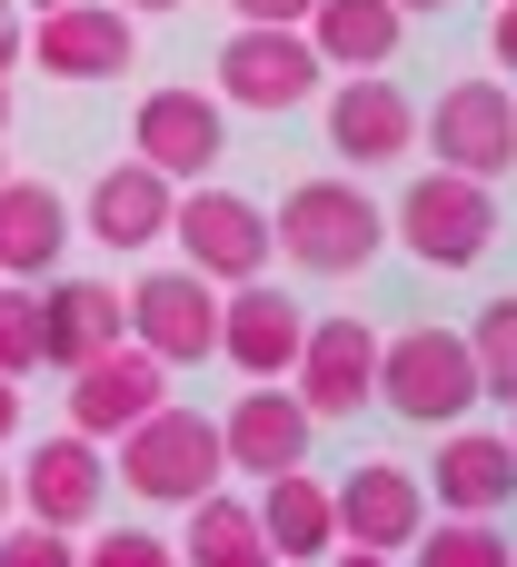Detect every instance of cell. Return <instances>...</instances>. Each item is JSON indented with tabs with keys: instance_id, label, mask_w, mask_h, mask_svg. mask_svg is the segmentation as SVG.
<instances>
[{
	"instance_id": "83f0119b",
	"label": "cell",
	"mask_w": 517,
	"mask_h": 567,
	"mask_svg": "<svg viewBox=\"0 0 517 567\" xmlns=\"http://www.w3.org/2000/svg\"><path fill=\"white\" fill-rule=\"evenodd\" d=\"M80 567H179L169 538H149V528H120V538H90V558Z\"/></svg>"
},
{
	"instance_id": "9a60e30c",
	"label": "cell",
	"mask_w": 517,
	"mask_h": 567,
	"mask_svg": "<svg viewBox=\"0 0 517 567\" xmlns=\"http://www.w3.org/2000/svg\"><path fill=\"white\" fill-rule=\"evenodd\" d=\"M329 508H339V538H349V548H389V558H399V548L428 528V478L369 458V468H349V478L329 488Z\"/></svg>"
},
{
	"instance_id": "6da1fadb",
	"label": "cell",
	"mask_w": 517,
	"mask_h": 567,
	"mask_svg": "<svg viewBox=\"0 0 517 567\" xmlns=\"http://www.w3.org/2000/svg\"><path fill=\"white\" fill-rule=\"evenodd\" d=\"M269 249L289 269H309V279H349V269H369L389 249V209L359 179H299L279 199V219H269Z\"/></svg>"
},
{
	"instance_id": "74e56055",
	"label": "cell",
	"mask_w": 517,
	"mask_h": 567,
	"mask_svg": "<svg viewBox=\"0 0 517 567\" xmlns=\"http://www.w3.org/2000/svg\"><path fill=\"white\" fill-rule=\"evenodd\" d=\"M10 508H20V498H10V478H0V518H10Z\"/></svg>"
},
{
	"instance_id": "e575fe53",
	"label": "cell",
	"mask_w": 517,
	"mask_h": 567,
	"mask_svg": "<svg viewBox=\"0 0 517 567\" xmlns=\"http://www.w3.org/2000/svg\"><path fill=\"white\" fill-rule=\"evenodd\" d=\"M120 10H130V20H139V10H179V0H120Z\"/></svg>"
},
{
	"instance_id": "7402d4cb",
	"label": "cell",
	"mask_w": 517,
	"mask_h": 567,
	"mask_svg": "<svg viewBox=\"0 0 517 567\" xmlns=\"http://www.w3.org/2000/svg\"><path fill=\"white\" fill-rule=\"evenodd\" d=\"M70 249V209L50 179H0V279H50Z\"/></svg>"
},
{
	"instance_id": "5b68a950",
	"label": "cell",
	"mask_w": 517,
	"mask_h": 567,
	"mask_svg": "<svg viewBox=\"0 0 517 567\" xmlns=\"http://www.w3.org/2000/svg\"><path fill=\"white\" fill-rule=\"evenodd\" d=\"M319 80H329V60L289 20H239L229 50H219V110H269L279 120L299 100H319Z\"/></svg>"
},
{
	"instance_id": "603a6c76",
	"label": "cell",
	"mask_w": 517,
	"mask_h": 567,
	"mask_svg": "<svg viewBox=\"0 0 517 567\" xmlns=\"http://www.w3.org/2000/svg\"><path fill=\"white\" fill-rule=\"evenodd\" d=\"M259 538H269V558H329V548H339L329 478H309V468L259 478Z\"/></svg>"
},
{
	"instance_id": "f546056e",
	"label": "cell",
	"mask_w": 517,
	"mask_h": 567,
	"mask_svg": "<svg viewBox=\"0 0 517 567\" xmlns=\"http://www.w3.org/2000/svg\"><path fill=\"white\" fill-rule=\"evenodd\" d=\"M229 10H239V20H289V30L309 20V0H229Z\"/></svg>"
},
{
	"instance_id": "d590c367",
	"label": "cell",
	"mask_w": 517,
	"mask_h": 567,
	"mask_svg": "<svg viewBox=\"0 0 517 567\" xmlns=\"http://www.w3.org/2000/svg\"><path fill=\"white\" fill-rule=\"evenodd\" d=\"M0 130H10V70H0Z\"/></svg>"
},
{
	"instance_id": "3957f363",
	"label": "cell",
	"mask_w": 517,
	"mask_h": 567,
	"mask_svg": "<svg viewBox=\"0 0 517 567\" xmlns=\"http://www.w3.org/2000/svg\"><path fill=\"white\" fill-rule=\"evenodd\" d=\"M389 239H409L428 269H478V259L498 249V199H488V179H468V169H418L409 199L389 209Z\"/></svg>"
},
{
	"instance_id": "7c38bea8",
	"label": "cell",
	"mask_w": 517,
	"mask_h": 567,
	"mask_svg": "<svg viewBox=\"0 0 517 567\" xmlns=\"http://www.w3.org/2000/svg\"><path fill=\"white\" fill-rule=\"evenodd\" d=\"M418 130L438 140V169H468V179L517 169V100L498 90V80H458V90H438V110H428Z\"/></svg>"
},
{
	"instance_id": "cb8c5ba5",
	"label": "cell",
	"mask_w": 517,
	"mask_h": 567,
	"mask_svg": "<svg viewBox=\"0 0 517 567\" xmlns=\"http://www.w3.org/2000/svg\"><path fill=\"white\" fill-rule=\"evenodd\" d=\"M179 567H279V558L259 538V508L229 498V488H209V498H189V548H179Z\"/></svg>"
},
{
	"instance_id": "e0dca14e",
	"label": "cell",
	"mask_w": 517,
	"mask_h": 567,
	"mask_svg": "<svg viewBox=\"0 0 517 567\" xmlns=\"http://www.w3.org/2000/svg\"><path fill=\"white\" fill-rule=\"evenodd\" d=\"M309 409H299V389H249L229 419H219V458L239 468V478H279V468H309Z\"/></svg>"
},
{
	"instance_id": "ffe728a7",
	"label": "cell",
	"mask_w": 517,
	"mask_h": 567,
	"mask_svg": "<svg viewBox=\"0 0 517 567\" xmlns=\"http://www.w3.org/2000/svg\"><path fill=\"white\" fill-rule=\"evenodd\" d=\"M517 498V449L498 429H448V449H438V508L448 518H498Z\"/></svg>"
},
{
	"instance_id": "2e32d148",
	"label": "cell",
	"mask_w": 517,
	"mask_h": 567,
	"mask_svg": "<svg viewBox=\"0 0 517 567\" xmlns=\"http://www.w3.org/2000/svg\"><path fill=\"white\" fill-rule=\"evenodd\" d=\"M299 339H309L299 299H279L269 279H239V289L219 299V359H229L239 379H289Z\"/></svg>"
},
{
	"instance_id": "d6a6232c",
	"label": "cell",
	"mask_w": 517,
	"mask_h": 567,
	"mask_svg": "<svg viewBox=\"0 0 517 567\" xmlns=\"http://www.w3.org/2000/svg\"><path fill=\"white\" fill-rule=\"evenodd\" d=\"M10 60H20V10L0 0V70H10Z\"/></svg>"
},
{
	"instance_id": "d4e9b609",
	"label": "cell",
	"mask_w": 517,
	"mask_h": 567,
	"mask_svg": "<svg viewBox=\"0 0 517 567\" xmlns=\"http://www.w3.org/2000/svg\"><path fill=\"white\" fill-rule=\"evenodd\" d=\"M468 359H478V399H508L517 409V299H488V309H478Z\"/></svg>"
},
{
	"instance_id": "8fae6325",
	"label": "cell",
	"mask_w": 517,
	"mask_h": 567,
	"mask_svg": "<svg viewBox=\"0 0 517 567\" xmlns=\"http://www.w3.org/2000/svg\"><path fill=\"white\" fill-rule=\"evenodd\" d=\"M159 399H169V369H159L139 339H110L100 359L70 369V429H80V439H120V429H139Z\"/></svg>"
},
{
	"instance_id": "ba28073f",
	"label": "cell",
	"mask_w": 517,
	"mask_h": 567,
	"mask_svg": "<svg viewBox=\"0 0 517 567\" xmlns=\"http://www.w3.org/2000/svg\"><path fill=\"white\" fill-rule=\"evenodd\" d=\"M20 60H40L50 80H120L139 60V40H130L120 0H50L40 30H20Z\"/></svg>"
},
{
	"instance_id": "1f68e13d",
	"label": "cell",
	"mask_w": 517,
	"mask_h": 567,
	"mask_svg": "<svg viewBox=\"0 0 517 567\" xmlns=\"http://www.w3.org/2000/svg\"><path fill=\"white\" fill-rule=\"evenodd\" d=\"M20 439V379H0V449Z\"/></svg>"
},
{
	"instance_id": "277c9868",
	"label": "cell",
	"mask_w": 517,
	"mask_h": 567,
	"mask_svg": "<svg viewBox=\"0 0 517 567\" xmlns=\"http://www.w3.org/2000/svg\"><path fill=\"white\" fill-rule=\"evenodd\" d=\"M379 409L418 419V429H458L478 409V359L458 329H399L379 339Z\"/></svg>"
},
{
	"instance_id": "ac0fdd59",
	"label": "cell",
	"mask_w": 517,
	"mask_h": 567,
	"mask_svg": "<svg viewBox=\"0 0 517 567\" xmlns=\"http://www.w3.org/2000/svg\"><path fill=\"white\" fill-rule=\"evenodd\" d=\"M110 339H130L120 289H100V279H50V289H40V369H80V359H100Z\"/></svg>"
},
{
	"instance_id": "ab89813d",
	"label": "cell",
	"mask_w": 517,
	"mask_h": 567,
	"mask_svg": "<svg viewBox=\"0 0 517 567\" xmlns=\"http://www.w3.org/2000/svg\"><path fill=\"white\" fill-rule=\"evenodd\" d=\"M0 179H10V159H0Z\"/></svg>"
},
{
	"instance_id": "5bb4252c",
	"label": "cell",
	"mask_w": 517,
	"mask_h": 567,
	"mask_svg": "<svg viewBox=\"0 0 517 567\" xmlns=\"http://www.w3.org/2000/svg\"><path fill=\"white\" fill-rule=\"evenodd\" d=\"M100 488H110V458H100V439H80V429L40 439V458L10 478V498H20L40 528H90V518H100Z\"/></svg>"
},
{
	"instance_id": "8992f818",
	"label": "cell",
	"mask_w": 517,
	"mask_h": 567,
	"mask_svg": "<svg viewBox=\"0 0 517 567\" xmlns=\"http://www.w3.org/2000/svg\"><path fill=\"white\" fill-rule=\"evenodd\" d=\"M169 239H179V259L199 279H229V289L269 269V209L239 199V189H209V179H189L169 199Z\"/></svg>"
},
{
	"instance_id": "30bf717a",
	"label": "cell",
	"mask_w": 517,
	"mask_h": 567,
	"mask_svg": "<svg viewBox=\"0 0 517 567\" xmlns=\"http://www.w3.org/2000/svg\"><path fill=\"white\" fill-rule=\"evenodd\" d=\"M329 150H339L349 169L409 159V150H418V100H409L389 70H349V80L329 90Z\"/></svg>"
},
{
	"instance_id": "4fadbf2b",
	"label": "cell",
	"mask_w": 517,
	"mask_h": 567,
	"mask_svg": "<svg viewBox=\"0 0 517 567\" xmlns=\"http://www.w3.org/2000/svg\"><path fill=\"white\" fill-rule=\"evenodd\" d=\"M130 140H139V159H149L159 179H209L219 150H229L219 90H149L139 120H130Z\"/></svg>"
},
{
	"instance_id": "9c48e42d",
	"label": "cell",
	"mask_w": 517,
	"mask_h": 567,
	"mask_svg": "<svg viewBox=\"0 0 517 567\" xmlns=\"http://www.w3.org/2000/svg\"><path fill=\"white\" fill-rule=\"evenodd\" d=\"M289 379H299V409H309V419H359V409H379V329H359V319H309Z\"/></svg>"
},
{
	"instance_id": "4dcf8cb0",
	"label": "cell",
	"mask_w": 517,
	"mask_h": 567,
	"mask_svg": "<svg viewBox=\"0 0 517 567\" xmlns=\"http://www.w3.org/2000/svg\"><path fill=\"white\" fill-rule=\"evenodd\" d=\"M488 60H508V70H517V0H498V30H488Z\"/></svg>"
},
{
	"instance_id": "836d02e7",
	"label": "cell",
	"mask_w": 517,
	"mask_h": 567,
	"mask_svg": "<svg viewBox=\"0 0 517 567\" xmlns=\"http://www.w3.org/2000/svg\"><path fill=\"white\" fill-rule=\"evenodd\" d=\"M339 567H399L389 548H339Z\"/></svg>"
},
{
	"instance_id": "484cf974",
	"label": "cell",
	"mask_w": 517,
	"mask_h": 567,
	"mask_svg": "<svg viewBox=\"0 0 517 567\" xmlns=\"http://www.w3.org/2000/svg\"><path fill=\"white\" fill-rule=\"evenodd\" d=\"M399 558H409V567H517V558H508V538H498L488 518H448L438 538L418 528V538H409Z\"/></svg>"
},
{
	"instance_id": "60d3db41",
	"label": "cell",
	"mask_w": 517,
	"mask_h": 567,
	"mask_svg": "<svg viewBox=\"0 0 517 567\" xmlns=\"http://www.w3.org/2000/svg\"><path fill=\"white\" fill-rule=\"evenodd\" d=\"M508 449H517V429H508Z\"/></svg>"
},
{
	"instance_id": "7a4b0ae2",
	"label": "cell",
	"mask_w": 517,
	"mask_h": 567,
	"mask_svg": "<svg viewBox=\"0 0 517 567\" xmlns=\"http://www.w3.org/2000/svg\"><path fill=\"white\" fill-rule=\"evenodd\" d=\"M120 478H130V498H149V508H189V498H209V488L229 478V458H219V419L159 399L139 429H120Z\"/></svg>"
},
{
	"instance_id": "f1b7e54d",
	"label": "cell",
	"mask_w": 517,
	"mask_h": 567,
	"mask_svg": "<svg viewBox=\"0 0 517 567\" xmlns=\"http://www.w3.org/2000/svg\"><path fill=\"white\" fill-rule=\"evenodd\" d=\"M0 567H80V548H70V528H20V538H0Z\"/></svg>"
},
{
	"instance_id": "8d00e7d4",
	"label": "cell",
	"mask_w": 517,
	"mask_h": 567,
	"mask_svg": "<svg viewBox=\"0 0 517 567\" xmlns=\"http://www.w3.org/2000/svg\"><path fill=\"white\" fill-rule=\"evenodd\" d=\"M399 10H448V0H399Z\"/></svg>"
},
{
	"instance_id": "d6986e66",
	"label": "cell",
	"mask_w": 517,
	"mask_h": 567,
	"mask_svg": "<svg viewBox=\"0 0 517 567\" xmlns=\"http://www.w3.org/2000/svg\"><path fill=\"white\" fill-rule=\"evenodd\" d=\"M169 199H179V179H159L149 159H120L90 189V239L100 249H159L169 239Z\"/></svg>"
},
{
	"instance_id": "52a82bcc",
	"label": "cell",
	"mask_w": 517,
	"mask_h": 567,
	"mask_svg": "<svg viewBox=\"0 0 517 567\" xmlns=\"http://www.w3.org/2000/svg\"><path fill=\"white\" fill-rule=\"evenodd\" d=\"M120 309H130V339H139L159 369H199V359H219V299H209L199 269H149Z\"/></svg>"
},
{
	"instance_id": "4316f807",
	"label": "cell",
	"mask_w": 517,
	"mask_h": 567,
	"mask_svg": "<svg viewBox=\"0 0 517 567\" xmlns=\"http://www.w3.org/2000/svg\"><path fill=\"white\" fill-rule=\"evenodd\" d=\"M40 369V299L30 279H0V379H30Z\"/></svg>"
},
{
	"instance_id": "44dd1931",
	"label": "cell",
	"mask_w": 517,
	"mask_h": 567,
	"mask_svg": "<svg viewBox=\"0 0 517 567\" xmlns=\"http://www.w3.org/2000/svg\"><path fill=\"white\" fill-rule=\"evenodd\" d=\"M299 30H309V50H319L329 70H389L409 10H399V0H309Z\"/></svg>"
},
{
	"instance_id": "f35d334b",
	"label": "cell",
	"mask_w": 517,
	"mask_h": 567,
	"mask_svg": "<svg viewBox=\"0 0 517 567\" xmlns=\"http://www.w3.org/2000/svg\"><path fill=\"white\" fill-rule=\"evenodd\" d=\"M30 10H50V0H30Z\"/></svg>"
}]
</instances>
